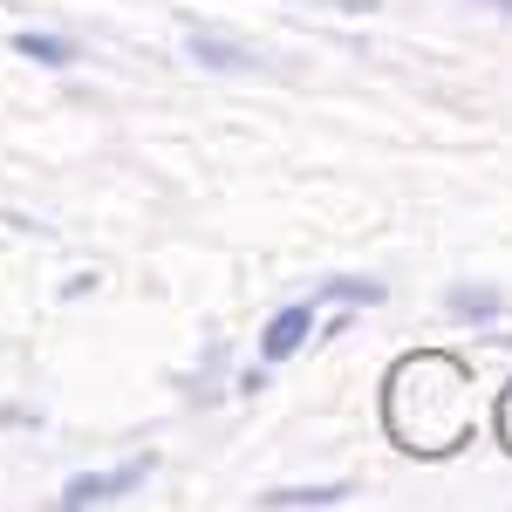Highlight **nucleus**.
Listing matches in <instances>:
<instances>
[{
  "label": "nucleus",
  "instance_id": "0eeeda50",
  "mask_svg": "<svg viewBox=\"0 0 512 512\" xmlns=\"http://www.w3.org/2000/svg\"><path fill=\"white\" fill-rule=\"evenodd\" d=\"M335 499H349V485H287V492H274V506H335Z\"/></svg>",
  "mask_w": 512,
  "mask_h": 512
},
{
  "label": "nucleus",
  "instance_id": "f257e3e1",
  "mask_svg": "<svg viewBox=\"0 0 512 512\" xmlns=\"http://www.w3.org/2000/svg\"><path fill=\"white\" fill-rule=\"evenodd\" d=\"M151 451L144 458H123V465H110V472H82V478H69L62 485V506H96V499H123V492H137L144 478H151Z\"/></svg>",
  "mask_w": 512,
  "mask_h": 512
},
{
  "label": "nucleus",
  "instance_id": "7ed1b4c3",
  "mask_svg": "<svg viewBox=\"0 0 512 512\" xmlns=\"http://www.w3.org/2000/svg\"><path fill=\"white\" fill-rule=\"evenodd\" d=\"M185 55H192L198 69H212V76H246V69H260V62H253V48H233V41L205 35V28L185 41Z\"/></svg>",
  "mask_w": 512,
  "mask_h": 512
},
{
  "label": "nucleus",
  "instance_id": "423d86ee",
  "mask_svg": "<svg viewBox=\"0 0 512 512\" xmlns=\"http://www.w3.org/2000/svg\"><path fill=\"white\" fill-rule=\"evenodd\" d=\"M14 48L28 55V62H48V69H69L82 48L76 41H62V35H14Z\"/></svg>",
  "mask_w": 512,
  "mask_h": 512
},
{
  "label": "nucleus",
  "instance_id": "f03ea898",
  "mask_svg": "<svg viewBox=\"0 0 512 512\" xmlns=\"http://www.w3.org/2000/svg\"><path fill=\"white\" fill-rule=\"evenodd\" d=\"M308 335H315V301H294V308H280V315L260 328V355H267V362H287V355L308 349Z\"/></svg>",
  "mask_w": 512,
  "mask_h": 512
},
{
  "label": "nucleus",
  "instance_id": "1a4fd4ad",
  "mask_svg": "<svg viewBox=\"0 0 512 512\" xmlns=\"http://www.w3.org/2000/svg\"><path fill=\"white\" fill-rule=\"evenodd\" d=\"M499 437H506V451H512V390H506V403H499Z\"/></svg>",
  "mask_w": 512,
  "mask_h": 512
},
{
  "label": "nucleus",
  "instance_id": "39448f33",
  "mask_svg": "<svg viewBox=\"0 0 512 512\" xmlns=\"http://www.w3.org/2000/svg\"><path fill=\"white\" fill-rule=\"evenodd\" d=\"M315 301H342V308H369V301H383V280H349V274H335V280H321V287H315Z\"/></svg>",
  "mask_w": 512,
  "mask_h": 512
},
{
  "label": "nucleus",
  "instance_id": "6e6552de",
  "mask_svg": "<svg viewBox=\"0 0 512 512\" xmlns=\"http://www.w3.org/2000/svg\"><path fill=\"white\" fill-rule=\"evenodd\" d=\"M315 7H335V14H376V0H315Z\"/></svg>",
  "mask_w": 512,
  "mask_h": 512
},
{
  "label": "nucleus",
  "instance_id": "20e7f679",
  "mask_svg": "<svg viewBox=\"0 0 512 512\" xmlns=\"http://www.w3.org/2000/svg\"><path fill=\"white\" fill-rule=\"evenodd\" d=\"M444 308H451L458 321H499V315H506V301H499L492 287H451Z\"/></svg>",
  "mask_w": 512,
  "mask_h": 512
},
{
  "label": "nucleus",
  "instance_id": "9d476101",
  "mask_svg": "<svg viewBox=\"0 0 512 512\" xmlns=\"http://www.w3.org/2000/svg\"><path fill=\"white\" fill-rule=\"evenodd\" d=\"M478 7H499V14H512V0H478Z\"/></svg>",
  "mask_w": 512,
  "mask_h": 512
}]
</instances>
